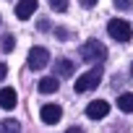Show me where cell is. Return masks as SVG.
<instances>
[{"mask_svg": "<svg viewBox=\"0 0 133 133\" xmlns=\"http://www.w3.org/2000/svg\"><path fill=\"white\" fill-rule=\"evenodd\" d=\"M0 133H21V125L16 120H3L0 123Z\"/></svg>", "mask_w": 133, "mask_h": 133, "instance_id": "7c38bea8", "label": "cell"}, {"mask_svg": "<svg viewBox=\"0 0 133 133\" xmlns=\"http://www.w3.org/2000/svg\"><path fill=\"white\" fill-rule=\"evenodd\" d=\"M78 52H81V60H86V63H102V60H107V47L102 42H97V39L84 42Z\"/></svg>", "mask_w": 133, "mask_h": 133, "instance_id": "6da1fadb", "label": "cell"}, {"mask_svg": "<svg viewBox=\"0 0 133 133\" xmlns=\"http://www.w3.org/2000/svg\"><path fill=\"white\" fill-rule=\"evenodd\" d=\"M117 107H120L123 112H133V94H130V91L120 94V97H117Z\"/></svg>", "mask_w": 133, "mask_h": 133, "instance_id": "8fae6325", "label": "cell"}, {"mask_svg": "<svg viewBox=\"0 0 133 133\" xmlns=\"http://www.w3.org/2000/svg\"><path fill=\"white\" fill-rule=\"evenodd\" d=\"M115 8L117 11H130L133 8V0H115Z\"/></svg>", "mask_w": 133, "mask_h": 133, "instance_id": "9a60e30c", "label": "cell"}, {"mask_svg": "<svg viewBox=\"0 0 133 133\" xmlns=\"http://www.w3.org/2000/svg\"><path fill=\"white\" fill-rule=\"evenodd\" d=\"M47 63H50V52L44 47H31V52H29V68L31 71H42V68H47Z\"/></svg>", "mask_w": 133, "mask_h": 133, "instance_id": "277c9868", "label": "cell"}, {"mask_svg": "<svg viewBox=\"0 0 133 133\" xmlns=\"http://www.w3.org/2000/svg\"><path fill=\"white\" fill-rule=\"evenodd\" d=\"M97 3H99V0H81V5H84V8H94Z\"/></svg>", "mask_w": 133, "mask_h": 133, "instance_id": "e0dca14e", "label": "cell"}, {"mask_svg": "<svg viewBox=\"0 0 133 133\" xmlns=\"http://www.w3.org/2000/svg\"><path fill=\"white\" fill-rule=\"evenodd\" d=\"M107 112H110V104H107L104 99H97V102H89V107H86V117H91V120H99V117H107Z\"/></svg>", "mask_w": 133, "mask_h": 133, "instance_id": "5b68a950", "label": "cell"}, {"mask_svg": "<svg viewBox=\"0 0 133 133\" xmlns=\"http://www.w3.org/2000/svg\"><path fill=\"white\" fill-rule=\"evenodd\" d=\"M39 117H42L44 123H57V120L63 117V110H60V104H44V107L39 110Z\"/></svg>", "mask_w": 133, "mask_h": 133, "instance_id": "8992f818", "label": "cell"}, {"mask_svg": "<svg viewBox=\"0 0 133 133\" xmlns=\"http://www.w3.org/2000/svg\"><path fill=\"white\" fill-rule=\"evenodd\" d=\"M107 31H110L112 39H117V42H123V44L130 42V34H133V31H130V24L123 21V18H112V21L107 24Z\"/></svg>", "mask_w": 133, "mask_h": 133, "instance_id": "3957f363", "label": "cell"}, {"mask_svg": "<svg viewBox=\"0 0 133 133\" xmlns=\"http://www.w3.org/2000/svg\"><path fill=\"white\" fill-rule=\"evenodd\" d=\"M13 47H16V39H13L11 34H5V37H3V52H11Z\"/></svg>", "mask_w": 133, "mask_h": 133, "instance_id": "5bb4252c", "label": "cell"}, {"mask_svg": "<svg viewBox=\"0 0 133 133\" xmlns=\"http://www.w3.org/2000/svg\"><path fill=\"white\" fill-rule=\"evenodd\" d=\"M57 89H60L57 76H47V78L39 81V91H42V94H52V91H57Z\"/></svg>", "mask_w": 133, "mask_h": 133, "instance_id": "30bf717a", "label": "cell"}, {"mask_svg": "<svg viewBox=\"0 0 133 133\" xmlns=\"http://www.w3.org/2000/svg\"><path fill=\"white\" fill-rule=\"evenodd\" d=\"M37 5H39L37 0H18V5H16V16H18L21 21H26V18L37 11Z\"/></svg>", "mask_w": 133, "mask_h": 133, "instance_id": "52a82bcc", "label": "cell"}, {"mask_svg": "<svg viewBox=\"0 0 133 133\" xmlns=\"http://www.w3.org/2000/svg\"><path fill=\"white\" fill-rule=\"evenodd\" d=\"M73 73V60H68V57H60V60H55V76H60V78H68Z\"/></svg>", "mask_w": 133, "mask_h": 133, "instance_id": "9c48e42d", "label": "cell"}, {"mask_svg": "<svg viewBox=\"0 0 133 133\" xmlns=\"http://www.w3.org/2000/svg\"><path fill=\"white\" fill-rule=\"evenodd\" d=\"M130 73H133V65H130Z\"/></svg>", "mask_w": 133, "mask_h": 133, "instance_id": "ffe728a7", "label": "cell"}, {"mask_svg": "<svg viewBox=\"0 0 133 133\" xmlns=\"http://www.w3.org/2000/svg\"><path fill=\"white\" fill-rule=\"evenodd\" d=\"M99 81H102V68H99V63H97V68H91L89 73H84V76H78L76 81H73V89L81 94V91H91V89H97L99 86Z\"/></svg>", "mask_w": 133, "mask_h": 133, "instance_id": "7a4b0ae2", "label": "cell"}, {"mask_svg": "<svg viewBox=\"0 0 133 133\" xmlns=\"http://www.w3.org/2000/svg\"><path fill=\"white\" fill-rule=\"evenodd\" d=\"M65 133H81L78 128H68V130H65Z\"/></svg>", "mask_w": 133, "mask_h": 133, "instance_id": "d6986e66", "label": "cell"}, {"mask_svg": "<svg viewBox=\"0 0 133 133\" xmlns=\"http://www.w3.org/2000/svg\"><path fill=\"white\" fill-rule=\"evenodd\" d=\"M50 8L63 13V11H68V0H50Z\"/></svg>", "mask_w": 133, "mask_h": 133, "instance_id": "4fadbf2b", "label": "cell"}, {"mask_svg": "<svg viewBox=\"0 0 133 133\" xmlns=\"http://www.w3.org/2000/svg\"><path fill=\"white\" fill-rule=\"evenodd\" d=\"M55 34H57L60 39H68V37H71V31H65V29H55Z\"/></svg>", "mask_w": 133, "mask_h": 133, "instance_id": "2e32d148", "label": "cell"}, {"mask_svg": "<svg viewBox=\"0 0 133 133\" xmlns=\"http://www.w3.org/2000/svg\"><path fill=\"white\" fill-rule=\"evenodd\" d=\"M16 89H11V86H5V89H0V107L3 110H13L16 107Z\"/></svg>", "mask_w": 133, "mask_h": 133, "instance_id": "ba28073f", "label": "cell"}, {"mask_svg": "<svg viewBox=\"0 0 133 133\" xmlns=\"http://www.w3.org/2000/svg\"><path fill=\"white\" fill-rule=\"evenodd\" d=\"M5 73H8V68H5V63H0V81L5 78Z\"/></svg>", "mask_w": 133, "mask_h": 133, "instance_id": "ac0fdd59", "label": "cell"}]
</instances>
